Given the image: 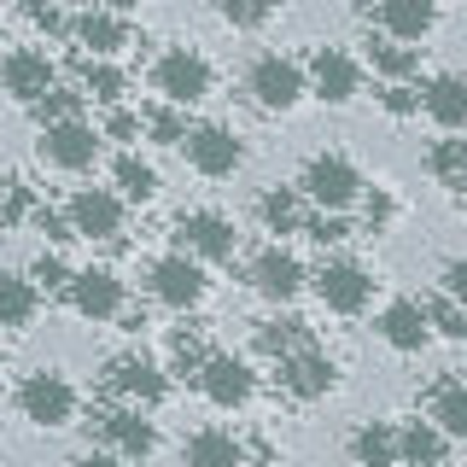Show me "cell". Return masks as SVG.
<instances>
[{"instance_id": "f1b7e54d", "label": "cell", "mask_w": 467, "mask_h": 467, "mask_svg": "<svg viewBox=\"0 0 467 467\" xmlns=\"http://www.w3.org/2000/svg\"><path fill=\"white\" fill-rule=\"evenodd\" d=\"M111 182H117V193L135 199V204H146V199L158 193V170L146 164L140 152H123V158H117V164H111Z\"/></svg>"}, {"instance_id": "7c38bea8", "label": "cell", "mask_w": 467, "mask_h": 467, "mask_svg": "<svg viewBox=\"0 0 467 467\" xmlns=\"http://www.w3.org/2000/svg\"><path fill=\"white\" fill-rule=\"evenodd\" d=\"M199 391L216 409H245L257 398V374L245 368L240 357H223V350H216V357H204V368H199Z\"/></svg>"}, {"instance_id": "4fadbf2b", "label": "cell", "mask_w": 467, "mask_h": 467, "mask_svg": "<svg viewBox=\"0 0 467 467\" xmlns=\"http://www.w3.org/2000/svg\"><path fill=\"white\" fill-rule=\"evenodd\" d=\"M53 77H58V70H53V58L41 53V47H18V53L0 58V88H6L18 106H36L47 88H58Z\"/></svg>"}, {"instance_id": "ffe728a7", "label": "cell", "mask_w": 467, "mask_h": 467, "mask_svg": "<svg viewBox=\"0 0 467 467\" xmlns=\"http://www.w3.org/2000/svg\"><path fill=\"white\" fill-rule=\"evenodd\" d=\"M111 386L123 391L135 409H152V403H164V391H170V379L158 362H146V357H117L111 362Z\"/></svg>"}, {"instance_id": "2e32d148", "label": "cell", "mask_w": 467, "mask_h": 467, "mask_svg": "<svg viewBox=\"0 0 467 467\" xmlns=\"http://www.w3.org/2000/svg\"><path fill=\"white\" fill-rule=\"evenodd\" d=\"M374 327H379V339H386L391 350H403V357L427 350V339H432V316H427V304H420V298H398V304H386Z\"/></svg>"}, {"instance_id": "5bb4252c", "label": "cell", "mask_w": 467, "mask_h": 467, "mask_svg": "<svg viewBox=\"0 0 467 467\" xmlns=\"http://www.w3.org/2000/svg\"><path fill=\"white\" fill-rule=\"evenodd\" d=\"M304 70H310V94L327 99V106H350V99H357V88H362L357 58L339 53V47H316V58Z\"/></svg>"}, {"instance_id": "6da1fadb", "label": "cell", "mask_w": 467, "mask_h": 467, "mask_svg": "<svg viewBox=\"0 0 467 467\" xmlns=\"http://www.w3.org/2000/svg\"><path fill=\"white\" fill-rule=\"evenodd\" d=\"M298 187H304V199H310L316 211H350L368 182H362V170L350 164L345 152H316L310 164H304V182Z\"/></svg>"}, {"instance_id": "83f0119b", "label": "cell", "mask_w": 467, "mask_h": 467, "mask_svg": "<svg viewBox=\"0 0 467 467\" xmlns=\"http://www.w3.org/2000/svg\"><path fill=\"white\" fill-rule=\"evenodd\" d=\"M368 58H374V70L386 82H409L420 70V47L415 41H398V36H379V41H368Z\"/></svg>"}, {"instance_id": "836d02e7", "label": "cell", "mask_w": 467, "mask_h": 467, "mask_svg": "<svg viewBox=\"0 0 467 467\" xmlns=\"http://www.w3.org/2000/svg\"><path fill=\"white\" fill-rule=\"evenodd\" d=\"M216 12H223V24H234V29H263L275 18V0H216Z\"/></svg>"}, {"instance_id": "277c9868", "label": "cell", "mask_w": 467, "mask_h": 467, "mask_svg": "<svg viewBox=\"0 0 467 467\" xmlns=\"http://www.w3.org/2000/svg\"><path fill=\"white\" fill-rule=\"evenodd\" d=\"M310 286H316V298L327 304L333 316H362V310H368V298H374L368 269H362V263H350V257H327L310 275Z\"/></svg>"}, {"instance_id": "ee69618b", "label": "cell", "mask_w": 467, "mask_h": 467, "mask_svg": "<svg viewBox=\"0 0 467 467\" xmlns=\"http://www.w3.org/2000/svg\"><path fill=\"white\" fill-rule=\"evenodd\" d=\"M438 286H444V298H456V304H467V257H456V263H444V275H438Z\"/></svg>"}, {"instance_id": "cb8c5ba5", "label": "cell", "mask_w": 467, "mask_h": 467, "mask_svg": "<svg viewBox=\"0 0 467 467\" xmlns=\"http://www.w3.org/2000/svg\"><path fill=\"white\" fill-rule=\"evenodd\" d=\"M304 187H269V193H263V223H269V234H304L310 228V211H304Z\"/></svg>"}, {"instance_id": "7bdbcfd3", "label": "cell", "mask_w": 467, "mask_h": 467, "mask_svg": "<svg viewBox=\"0 0 467 467\" xmlns=\"http://www.w3.org/2000/svg\"><path fill=\"white\" fill-rule=\"evenodd\" d=\"M36 228L47 234L53 245H65V240H77V228H70V211H36Z\"/></svg>"}, {"instance_id": "c3c4849f", "label": "cell", "mask_w": 467, "mask_h": 467, "mask_svg": "<svg viewBox=\"0 0 467 467\" xmlns=\"http://www.w3.org/2000/svg\"><path fill=\"white\" fill-rule=\"evenodd\" d=\"M450 187H456V193L467 199V170H462V175H456V182H450Z\"/></svg>"}, {"instance_id": "60d3db41", "label": "cell", "mask_w": 467, "mask_h": 467, "mask_svg": "<svg viewBox=\"0 0 467 467\" xmlns=\"http://www.w3.org/2000/svg\"><path fill=\"white\" fill-rule=\"evenodd\" d=\"M24 18L36 29H47V36H58L65 29V12H58V0H24Z\"/></svg>"}, {"instance_id": "7a4b0ae2", "label": "cell", "mask_w": 467, "mask_h": 467, "mask_svg": "<svg viewBox=\"0 0 467 467\" xmlns=\"http://www.w3.org/2000/svg\"><path fill=\"white\" fill-rule=\"evenodd\" d=\"M245 94H252L263 111H292L304 94H310V70H304L298 58H286V53H263L252 65V77H245Z\"/></svg>"}, {"instance_id": "8d00e7d4", "label": "cell", "mask_w": 467, "mask_h": 467, "mask_svg": "<svg viewBox=\"0 0 467 467\" xmlns=\"http://www.w3.org/2000/svg\"><path fill=\"white\" fill-rule=\"evenodd\" d=\"M427 170L438 175V182H456V175L467 170V140H438L427 152Z\"/></svg>"}, {"instance_id": "ac0fdd59", "label": "cell", "mask_w": 467, "mask_h": 467, "mask_svg": "<svg viewBox=\"0 0 467 467\" xmlns=\"http://www.w3.org/2000/svg\"><path fill=\"white\" fill-rule=\"evenodd\" d=\"M70 310L88 316V321H111V316H123V281H117L111 269H82L77 281H70Z\"/></svg>"}, {"instance_id": "44dd1931", "label": "cell", "mask_w": 467, "mask_h": 467, "mask_svg": "<svg viewBox=\"0 0 467 467\" xmlns=\"http://www.w3.org/2000/svg\"><path fill=\"white\" fill-rule=\"evenodd\" d=\"M398 450H403V467H444L450 456V432L438 420H403L398 427Z\"/></svg>"}, {"instance_id": "30bf717a", "label": "cell", "mask_w": 467, "mask_h": 467, "mask_svg": "<svg viewBox=\"0 0 467 467\" xmlns=\"http://www.w3.org/2000/svg\"><path fill=\"white\" fill-rule=\"evenodd\" d=\"M175 240H182V252H193L199 263H228L234 245H240V234L223 211H187L182 223H175Z\"/></svg>"}, {"instance_id": "f546056e", "label": "cell", "mask_w": 467, "mask_h": 467, "mask_svg": "<svg viewBox=\"0 0 467 467\" xmlns=\"http://www.w3.org/2000/svg\"><path fill=\"white\" fill-rule=\"evenodd\" d=\"M82 94L99 99V106H117L129 94V77L111 65V58H82Z\"/></svg>"}, {"instance_id": "f6af8a7d", "label": "cell", "mask_w": 467, "mask_h": 467, "mask_svg": "<svg viewBox=\"0 0 467 467\" xmlns=\"http://www.w3.org/2000/svg\"><path fill=\"white\" fill-rule=\"evenodd\" d=\"M386 223H391V199H386V193H374V199H368V234H379Z\"/></svg>"}, {"instance_id": "8992f818", "label": "cell", "mask_w": 467, "mask_h": 467, "mask_svg": "<svg viewBox=\"0 0 467 467\" xmlns=\"http://www.w3.org/2000/svg\"><path fill=\"white\" fill-rule=\"evenodd\" d=\"M18 409H24V420H36V427H70V420H77V386H70L65 374L41 368V374H29L18 386Z\"/></svg>"}, {"instance_id": "603a6c76", "label": "cell", "mask_w": 467, "mask_h": 467, "mask_svg": "<svg viewBox=\"0 0 467 467\" xmlns=\"http://www.w3.org/2000/svg\"><path fill=\"white\" fill-rule=\"evenodd\" d=\"M187 467H245V444L223 427H204L187 438Z\"/></svg>"}, {"instance_id": "bcb514c9", "label": "cell", "mask_w": 467, "mask_h": 467, "mask_svg": "<svg viewBox=\"0 0 467 467\" xmlns=\"http://www.w3.org/2000/svg\"><path fill=\"white\" fill-rule=\"evenodd\" d=\"M77 467H129V456H117V450H94V456H82Z\"/></svg>"}, {"instance_id": "d6a6232c", "label": "cell", "mask_w": 467, "mask_h": 467, "mask_svg": "<svg viewBox=\"0 0 467 467\" xmlns=\"http://www.w3.org/2000/svg\"><path fill=\"white\" fill-rule=\"evenodd\" d=\"M82 99H88V94H70V88H47V94H41L29 111H36V123L47 129V123H65V117H82Z\"/></svg>"}, {"instance_id": "e575fe53", "label": "cell", "mask_w": 467, "mask_h": 467, "mask_svg": "<svg viewBox=\"0 0 467 467\" xmlns=\"http://www.w3.org/2000/svg\"><path fill=\"white\" fill-rule=\"evenodd\" d=\"M427 316H432V333H444V339H467V304H456V298H438L427 304Z\"/></svg>"}, {"instance_id": "1f68e13d", "label": "cell", "mask_w": 467, "mask_h": 467, "mask_svg": "<svg viewBox=\"0 0 467 467\" xmlns=\"http://www.w3.org/2000/svg\"><path fill=\"white\" fill-rule=\"evenodd\" d=\"M310 345V327L304 321H263L257 327V350H269V357H286V350Z\"/></svg>"}, {"instance_id": "d590c367", "label": "cell", "mask_w": 467, "mask_h": 467, "mask_svg": "<svg viewBox=\"0 0 467 467\" xmlns=\"http://www.w3.org/2000/svg\"><path fill=\"white\" fill-rule=\"evenodd\" d=\"M146 135H152L158 146H182V140H187V123H182V111H175L170 99H164L158 111H146Z\"/></svg>"}, {"instance_id": "ba28073f", "label": "cell", "mask_w": 467, "mask_h": 467, "mask_svg": "<svg viewBox=\"0 0 467 467\" xmlns=\"http://www.w3.org/2000/svg\"><path fill=\"white\" fill-rule=\"evenodd\" d=\"M204 263L193 252H170V257H158L152 263V298L158 304H170V310H193V304L204 298Z\"/></svg>"}, {"instance_id": "4dcf8cb0", "label": "cell", "mask_w": 467, "mask_h": 467, "mask_svg": "<svg viewBox=\"0 0 467 467\" xmlns=\"http://www.w3.org/2000/svg\"><path fill=\"white\" fill-rule=\"evenodd\" d=\"M432 420L450 438H462V444H467V386H444V391H438V398H432Z\"/></svg>"}, {"instance_id": "f35d334b", "label": "cell", "mask_w": 467, "mask_h": 467, "mask_svg": "<svg viewBox=\"0 0 467 467\" xmlns=\"http://www.w3.org/2000/svg\"><path fill=\"white\" fill-rule=\"evenodd\" d=\"M70 281H77V269H70L65 257L41 252V263H36V286H41V292H70Z\"/></svg>"}, {"instance_id": "8fae6325", "label": "cell", "mask_w": 467, "mask_h": 467, "mask_svg": "<svg viewBox=\"0 0 467 467\" xmlns=\"http://www.w3.org/2000/svg\"><path fill=\"white\" fill-rule=\"evenodd\" d=\"M281 386L292 391V398L316 403V398H327V391L339 386V368H333V357H327V350L298 345V350H286V357H281Z\"/></svg>"}, {"instance_id": "9c48e42d", "label": "cell", "mask_w": 467, "mask_h": 467, "mask_svg": "<svg viewBox=\"0 0 467 467\" xmlns=\"http://www.w3.org/2000/svg\"><path fill=\"white\" fill-rule=\"evenodd\" d=\"M65 211L77 240H117L123 234V193H111V187H77Z\"/></svg>"}, {"instance_id": "5b68a950", "label": "cell", "mask_w": 467, "mask_h": 467, "mask_svg": "<svg viewBox=\"0 0 467 467\" xmlns=\"http://www.w3.org/2000/svg\"><path fill=\"white\" fill-rule=\"evenodd\" d=\"M99 140H106V129L82 123V117L47 123V129H41V164H53V170L77 175V170H88V164L99 158Z\"/></svg>"}, {"instance_id": "ab89813d", "label": "cell", "mask_w": 467, "mask_h": 467, "mask_svg": "<svg viewBox=\"0 0 467 467\" xmlns=\"http://www.w3.org/2000/svg\"><path fill=\"white\" fill-rule=\"evenodd\" d=\"M304 234H310L316 245H339L345 234H350V223H345V211H316V216H310V228H304Z\"/></svg>"}, {"instance_id": "7dc6e473", "label": "cell", "mask_w": 467, "mask_h": 467, "mask_svg": "<svg viewBox=\"0 0 467 467\" xmlns=\"http://www.w3.org/2000/svg\"><path fill=\"white\" fill-rule=\"evenodd\" d=\"M24 211H29V193H24V187H12V204H6V211H0V223H18Z\"/></svg>"}, {"instance_id": "d6986e66", "label": "cell", "mask_w": 467, "mask_h": 467, "mask_svg": "<svg viewBox=\"0 0 467 467\" xmlns=\"http://www.w3.org/2000/svg\"><path fill=\"white\" fill-rule=\"evenodd\" d=\"M420 111H427L444 135L467 129V77L462 70H444V77H432L427 88H420Z\"/></svg>"}, {"instance_id": "7402d4cb", "label": "cell", "mask_w": 467, "mask_h": 467, "mask_svg": "<svg viewBox=\"0 0 467 467\" xmlns=\"http://www.w3.org/2000/svg\"><path fill=\"white\" fill-rule=\"evenodd\" d=\"M379 29L398 41H427L438 29V6L432 0H379Z\"/></svg>"}, {"instance_id": "74e56055", "label": "cell", "mask_w": 467, "mask_h": 467, "mask_svg": "<svg viewBox=\"0 0 467 467\" xmlns=\"http://www.w3.org/2000/svg\"><path fill=\"white\" fill-rule=\"evenodd\" d=\"M379 111L386 117H415L420 111V88L415 82H386L379 88Z\"/></svg>"}, {"instance_id": "52a82bcc", "label": "cell", "mask_w": 467, "mask_h": 467, "mask_svg": "<svg viewBox=\"0 0 467 467\" xmlns=\"http://www.w3.org/2000/svg\"><path fill=\"white\" fill-rule=\"evenodd\" d=\"M182 152H187V164H193L204 182H223V175H234V170L245 164V146L234 140V129H223V123H199V129H187Z\"/></svg>"}, {"instance_id": "e0dca14e", "label": "cell", "mask_w": 467, "mask_h": 467, "mask_svg": "<svg viewBox=\"0 0 467 467\" xmlns=\"http://www.w3.org/2000/svg\"><path fill=\"white\" fill-rule=\"evenodd\" d=\"M99 438H106L117 456H129V462H146L158 450V427L140 415L135 403H129V409H106V415H99Z\"/></svg>"}, {"instance_id": "681fc988", "label": "cell", "mask_w": 467, "mask_h": 467, "mask_svg": "<svg viewBox=\"0 0 467 467\" xmlns=\"http://www.w3.org/2000/svg\"><path fill=\"white\" fill-rule=\"evenodd\" d=\"M58 6H88V0H58Z\"/></svg>"}, {"instance_id": "484cf974", "label": "cell", "mask_w": 467, "mask_h": 467, "mask_svg": "<svg viewBox=\"0 0 467 467\" xmlns=\"http://www.w3.org/2000/svg\"><path fill=\"white\" fill-rule=\"evenodd\" d=\"M350 456H357V467H403L398 427H386V420H368V427H357V438H350Z\"/></svg>"}, {"instance_id": "b9f144b4", "label": "cell", "mask_w": 467, "mask_h": 467, "mask_svg": "<svg viewBox=\"0 0 467 467\" xmlns=\"http://www.w3.org/2000/svg\"><path fill=\"white\" fill-rule=\"evenodd\" d=\"M106 135H111V140H140V135H146V117L123 111V106H111V117H106Z\"/></svg>"}, {"instance_id": "4316f807", "label": "cell", "mask_w": 467, "mask_h": 467, "mask_svg": "<svg viewBox=\"0 0 467 467\" xmlns=\"http://www.w3.org/2000/svg\"><path fill=\"white\" fill-rule=\"evenodd\" d=\"M77 41L94 47V58H111V53L129 47V24L117 18V12H82V18H77Z\"/></svg>"}, {"instance_id": "3957f363", "label": "cell", "mask_w": 467, "mask_h": 467, "mask_svg": "<svg viewBox=\"0 0 467 467\" xmlns=\"http://www.w3.org/2000/svg\"><path fill=\"white\" fill-rule=\"evenodd\" d=\"M211 82H216V70H211V58L199 47H170L152 65V88L170 99V106H199V99L211 94Z\"/></svg>"}, {"instance_id": "9a60e30c", "label": "cell", "mask_w": 467, "mask_h": 467, "mask_svg": "<svg viewBox=\"0 0 467 467\" xmlns=\"http://www.w3.org/2000/svg\"><path fill=\"white\" fill-rule=\"evenodd\" d=\"M252 286H257L269 304H292L304 286H310V275H304V263L292 257V252L269 245V252H257V257H252Z\"/></svg>"}, {"instance_id": "d4e9b609", "label": "cell", "mask_w": 467, "mask_h": 467, "mask_svg": "<svg viewBox=\"0 0 467 467\" xmlns=\"http://www.w3.org/2000/svg\"><path fill=\"white\" fill-rule=\"evenodd\" d=\"M41 310L36 275H0V327H29Z\"/></svg>"}]
</instances>
